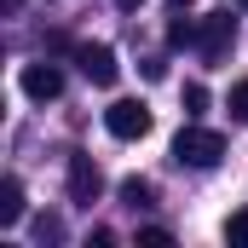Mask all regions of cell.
<instances>
[{"label":"cell","instance_id":"2","mask_svg":"<svg viewBox=\"0 0 248 248\" xmlns=\"http://www.w3.org/2000/svg\"><path fill=\"white\" fill-rule=\"evenodd\" d=\"M104 127H110L116 139H144V133H150V110H144L139 98H116V104L104 110Z\"/></svg>","mask_w":248,"mask_h":248},{"label":"cell","instance_id":"12","mask_svg":"<svg viewBox=\"0 0 248 248\" xmlns=\"http://www.w3.org/2000/svg\"><path fill=\"white\" fill-rule=\"evenodd\" d=\"M185 110H190V116H196V110H208V87H196V81H190V87H185Z\"/></svg>","mask_w":248,"mask_h":248},{"label":"cell","instance_id":"11","mask_svg":"<svg viewBox=\"0 0 248 248\" xmlns=\"http://www.w3.org/2000/svg\"><path fill=\"white\" fill-rule=\"evenodd\" d=\"M231 116H237V122H248V81H237V87H231Z\"/></svg>","mask_w":248,"mask_h":248},{"label":"cell","instance_id":"13","mask_svg":"<svg viewBox=\"0 0 248 248\" xmlns=\"http://www.w3.org/2000/svg\"><path fill=\"white\" fill-rule=\"evenodd\" d=\"M139 248H173V237H168V231H156V225H150V231H139Z\"/></svg>","mask_w":248,"mask_h":248},{"label":"cell","instance_id":"1","mask_svg":"<svg viewBox=\"0 0 248 248\" xmlns=\"http://www.w3.org/2000/svg\"><path fill=\"white\" fill-rule=\"evenodd\" d=\"M219 156H225V139L219 133H208V127H179V139H173V162L179 168H219Z\"/></svg>","mask_w":248,"mask_h":248},{"label":"cell","instance_id":"7","mask_svg":"<svg viewBox=\"0 0 248 248\" xmlns=\"http://www.w3.org/2000/svg\"><path fill=\"white\" fill-rule=\"evenodd\" d=\"M17 219H23V185L0 179V225H17Z\"/></svg>","mask_w":248,"mask_h":248},{"label":"cell","instance_id":"6","mask_svg":"<svg viewBox=\"0 0 248 248\" xmlns=\"http://www.w3.org/2000/svg\"><path fill=\"white\" fill-rule=\"evenodd\" d=\"M75 63H81V75H87L93 87H110V81L122 75L116 52H110V46H93V41H87V46H75Z\"/></svg>","mask_w":248,"mask_h":248},{"label":"cell","instance_id":"4","mask_svg":"<svg viewBox=\"0 0 248 248\" xmlns=\"http://www.w3.org/2000/svg\"><path fill=\"white\" fill-rule=\"evenodd\" d=\"M98 185H104V173H98V162L93 156H69V202H81V208H93L98 202Z\"/></svg>","mask_w":248,"mask_h":248},{"label":"cell","instance_id":"16","mask_svg":"<svg viewBox=\"0 0 248 248\" xmlns=\"http://www.w3.org/2000/svg\"><path fill=\"white\" fill-rule=\"evenodd\" d=\"M237 6H248V0H237Z\"/></svg>","mask_w":248,"mask_h":248},{"label":"cell","instance_id":"10","mask_svg":"<svg viewBox=\"0 0 248 248\" xmlns=\"http://www.w3.org/2000/svg\"><path fill=\"white\" fill-rule=\"evenodd\" d=\"M225 243L248 248V214H231V219H225Z\"/></svg>","mask_w":248,"mask_h":248},{"label":"cell","instance_id":"8","mask_svg":"<svg viewBox=\"0 0 248 248\" xmlns=\"http://www.w3.org/2000/svg\"><path fill=\"white\" fill-rule=\"evenodd\" d=\"M150 196H156V190L144 185V179H122V202L127 208H150Z\"/></svg>","mask_w":248,"mask_h":248},{"label":"cell","instance_id":"14","mask_svg":"<svg viewBox=\"0 0 248 248\" xmlns=\"http://www.w3.org/2000/svg\"><path fill=\"white\" fill-rule=\"evenodd\" d=\"M116 6H122V12H139V6H144V0H116Z\"/></svg>","mask_w":248,"mask_h":248},{"label":"cell","instance_id":"9","mask_svg":"<svg viewBox=\"0 0 248 248\" xmlns=\"http://www.w3.org/2000/svg\"><path fill=\"white\" fill-rule=\"evenodd\" d=\"M190 41H196V23L190 17H173L168 23V46H190Z\"/></svg>","mask_w":248,"mask_h":248},{"label":"cell","instance_id":"5","mask_svg":"<svg viewBox=\"0 0 248 248\" xmlns=\"http://www.w3.org/2000/svg\"><path fill=\"white\" fill-rule=\"evenodd\" d=\"M17 87H23L35 104H46V98H58V93H63V69H58V63H23Z\"/></svg>","mask_w":248,"mask_h":248},{"label":"cell","instance_id":"3","mask_svg":"<svg viewBox=\"0 0 248 248\" xmlns=\"http://www.w3.org/2000/svg\"><path fill=\"white\" fill-rule=\"evenodd\" d=\"M231 41H237V17H231V12H219V17H208V23L196 29V46H202V58H208V63L225 58Z\"/></svg>","mask_w":248,"mask_h":248},{"label":"cell","instance_id":"15","mask_svg":"<svg viewBox=\"0 0 248 248\" xmlns=\"http://www.w3.org/2000/svg\"><path fill=\"white\" fill-rule=\"evenodd\" d=\"M173 6H190V0H173Z\"/></svg>","mask_w":248,"mask_h":248}]
</instances>
